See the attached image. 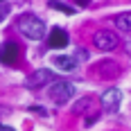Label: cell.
I'll return each instance as SVG.
<instances>
[{"instance_id": "obj_1", "label": "cell", "mask_w": 131, "mask_h": 131, "mask_svg": "<svg viewBox=\"0 0 131 131\" xmlns=\"http://www.w3.org/2000/svg\"><path fill=\"white\" fill-rule=\"evenodd\" d=\"M18 29H20L23 36H27L32 41H41L45 36V23L36 16H32V14H25V16L18 18Z\"/></svg>"}, {"instance_id": "obj_2", "label": "cell", "mask_w": 131, "mask_h": 131, "mask_svg": "<svg viewBox=\"0 0 131 131\" xmlns=\"http://www.w3.org/2000/svg\"><path fill=\"white\" fill-rule=\"evenodd\" d=\"M50 97H52V102L57 104H66V102H70L72 100V95H75V86L70 84V81H63V79H59V81H52V86H50Z\"/></svg>"}, {"instance_id": "obj_3", "label": "cell", "mask_w": 131, "mask_h": 131, "mask_svg": "<svg viewBox=\"0 0 131 131\" xmlns=\"http://www.w3.org/2000/svg\"><path fill=\"white\" fill-rule=\"evenodd\" d=\"M52 81H54V72L48 70V68H41V70H34V72L27 77L25 86L32 88V91H36V88H43L45 84H52Z\"/></svg>"}, {"instance_id": "obj_4", "label": "cell", "mask_w": 131, "mask_h": 131, "mask_svg": "<svg viewBox=\"0 0 131 131\" xmlns=\"http://www.w3.org/2000/svg\"><path fill=\"white\" fill-rule=\"evenodd\" d=\"M93 45H95L97 50H102V52L115 50V48H118V36H115L113 32L100 29V32H95V36H93Z\"/></svg>"}, {"instance_id": "obj_5", "label": "cell", "mask_w": 131, "mask_h": 131, "mask_svg": "<svg viewBox=\"0 0 131 131\" xmlns=\"http://www.w3.org/2000/svg\"><path fill=\"white\" fill-rule=\"evenodd\" d=\"M18 57H20V48H18V43L7 41V43H2V45H0V63L14 66L16 61H18Z\"/></svg>"}, {"instance_id": "obj_6", "label": "cell", "mask_w": 131, "mask_h": 131, "mask_svg": "<svg viewBox=\"0 0 131 131\" xmlns=\"http://www.w3.org/2000/svg\"><path fill=\"white\" fill-rule=\"evenodd\" d=\"M120 104H122V93H120L118 88L104 91V95H102V108H104V111L115 113V111L120 108Z\"/></svg>"}, {"instance_id": "obj_7", "label": "cell", "mask_w": 131, "mask_h": 131, "mask_svg": "<svg viewBox=\"0 0 131 131\" xmlns=\"http://www.w3.org/2000/svg\"><path fill=\"white\" fill-rule=\"evenodd\" d=\"M48 43H50V48H66L68 45V32L61 27H54L48 36Z\"/></svg>"}, {"instance_id": "obj_8", "label": "cell", "mask_w": 131, "mask_h": 131, "mask_svg": "<svg viewBox=\"0 0 131 131\" xmlns=\"http://www.w3.org/2000/svg\"><path fill=\"white\" fill-rule=\"evenodd\" d=\"M54 66H57L59 70H66V72H70V70H75L77 61H75L72 57H54Z\"/></svg>"}, {"instance_id": "obj_9", "label": "cell", "mask_w": 131, "mask_h": 131, "mask_svg": "<svg viewBox=\"0 0 131 131\" xmlns=\"http://www.w3.org/2000/svg\"><path fill=\"white\" fill-rule=\"evenodd\" d=\"M115 27H118L120 32H131V12L129 14H120V16H115Z\"/></svg>"}, {"instance_id": "obj_10", "label": "cell", "mask_w": 131, "mask_h": 131, "mask_svg": "<svg viewBox=\"0 0 131 131\" xmlns=\"http://www.w3.org/2000/svg\"><path fill=\"white\" fill-rule=\"evenodd\" d=\"M50 7H52V9H59V12H63V14H75L70 5H63V2H59V0H50Z\"/></svg>"}, {"instance_id": "obj_11", "label": "cell", "mask_w": 131, "mask_h": 131, "mask_svg": "<svg viewBox=\"0 0 131 131\" xmlns=\"http://www.w3.org/2000/svg\"><path fill=\"white\" fill-rule=\"evenodd\" d=\"M7 14H9V2L7 0H0V23L7 18Z\"/></svg>"}, {"instance_id": "obj_12", "label": "cell", "mask_w": 131, "mask_h": 131, "mask_svg": "<svg viewBox=\"0 0 131 131\" xmlns=\"http://www.w3.org/2000/svg\"><path fill=\"white\" fill-rule=\"evenodd\" d=\"M81 108H88V100H81V104L75 106V113H81Z\"/></svg>"}, {"instance_id": "obj_13", "label": "cell", "mask_w": 131, "mask_h": 131, "mask_svg": "<svg viewBox=\"0 0 131 131\" xmlns=\"http://www.w3.org/2000/svg\"><path fill=\"white\" fill-rule=\"evenodd\" d=\"M0 131H16V129H12V127H7V124H2V122H0Z\"/></svg>"}, {"instance_id": "obj_14", "label": "cell", "mask_w": 131, "mask_h": 131, "mask_svg": "<svg viewBox=\"0 0 131 131\" xmlns=\"http://www.w3.org/2000/svg\"><path fill=\"white\" fill-rule=\"evenodd\" d=\"M75 2H77L79 7H86V5H88V2H91V0H75Z\"/></svg>"}, {"instance_id": "obj_15", "label": "cell", "mask_w": 131, "mask_h": 131, "mask_svg": "<svg viewBox=\"0 0 131 131\" xmlns=\"http://www.w3.org/2000/svg\"><path fill=\"white\" fill-rule=\"evenodd\" d=\"M0 113H9V108H2V106H0Z\"/></svg>"}]
</instances>
